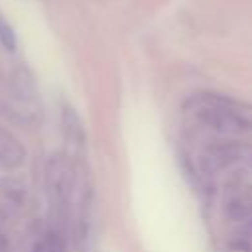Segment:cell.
Instances as JSON below:
<instances>
[{
	"label": "cell",
	"instance_id": "obj_1",
	"mask_svg": "<svg viewBox=\"0 0 252 252\" xmlns=\"http://www.w3.org/2000/svg\"><path fill=\"white\" fill-rule=\"evenodd\" d=\"M26 150L22 144L10 134L0 130V167L2 169H14L24 161Z\"/></svg>",
	"mask_w": 252,
	"mask_h": 252
},
{
	"label": "cell",
	"instance_id": "obj_3",
	"mask_svg": "<svg viewBox=\"0 0 252 252\" xmlns=\"http://www.w3.org/2000/svg\"><path fill=\"white\" fill-rule=\"evenodd\" d=\"M32 252H61V246L53 238H43L41 242L35 244V248Z\"/></svg>",
	"mask_w": 252,
	"mask_h": 252
},
{
	"label": "cell",
	"instance_id": "obj_2",
	"mask_svg": "<svg viewBox=\"0 0 252 252\" xmlns=\"http://www.w3.org/2000/svg\"><path fill=\"white\" fill-rule=\"evenodd\" d=\"M0 43L10 51L16 47V33H14L12 26L6 22V18L2 14H0Z\"/></svg>",
	"mask_w": 252,
	"mask_h": 252
}]
</instances>
